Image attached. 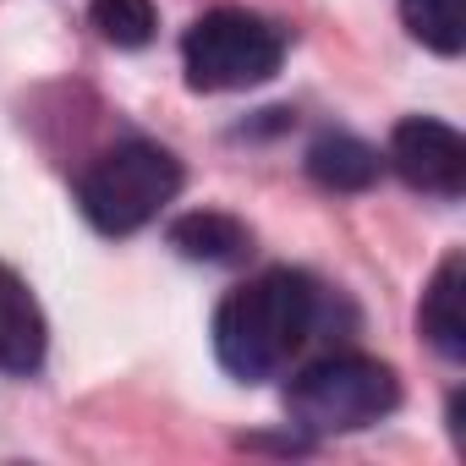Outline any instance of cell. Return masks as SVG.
Wrapping results in <instances>:
<instances>
[{
    "instance_id": "obj_1",
    "label": "cell",
    "mask_w": 466,
    "mask_h": 466,
    "mask_svg": "<svg viewBox=\"0 0 466 466\" xmlns=\"http://www.w3.org/2000/svg\"><path fill=\"white\" fill-rule=\"evenodd\" d=\"M319 286L308 275L291 269H269L248 286H237L219 313H214V357L230 379L242 384H264L275 379L302 340L319 329Z\"/></svg>"
},
{
    "instance_id": "obj_2",
    "label": "cell",
    "mask_w": 466,
    "mask_h": 466,
    "mask_svg": "<svg viewBox=\"0 0 466 466\" xmlns=\"http://www.w3.org/2000/svg\"><path fill=\"white\" fill-rule=\"evenodd\" d=\"M187 170L170 148L148 143V137H132V143H116L110 154H99L83 181H77V203H83V219L105 237H132L143 230L176 192H181Z\"/></svg>"
},
{
    "instance_id": "obj_3",
    "label": "cell",
    "mask_w": 466,
    "mask_h": 466,
    "mask_svg": "<svg viewBox=\"0 0 466 466\" xmlns=\"http://www.w3.org/2000/svg\"><path fill=\"white\" fill-rule=\"evenodd\" d=\"M280 61H286V28L258 12H242V6L203 12L181 39L187 88H198V94L258 88L280 72Z\"/></svg>"
},
{
    "instance_id": "obj_4",
    "label": "cell",
    "mask_w": 466,
    "mask_h": 466,
    "mask_svg": "<svg viewBox=\"0 0 466 466\" xmlns=\"http://www.w3.org/2000/svg\"><path fill=\"white\" fill-rule=\"evenodd\" d=\"M286 406H291V422L308 433H357L400 406V379L379 357L335 351V357L308 362L291 379Z\"/></svg>"
},
{
    "instance_id": "obj_5",
    "label": "cell",
    "mask_w": 466,
    "mask_h": 466,
    "mask_svg": "<svg viewBox=\"0 0 466 466\" xmlns=\"http://www.w3.org/2000/svg\"><path fill=\"white\" fill-rule=\"evenodd\" d=\"M395 176L417 192H433V198H461L466 187V137L450 127V121H433V116H406L395 121L390 132V154Z\"/></svg>"
},
{
    "instance_id": "obj_6",
    "label": "cell",
    "mask_w": 466,
    "mask_h": 466,
    "mask_svg": "<svg viewBox=\"0 0 466 466\" xmlns=\"http://www.w3.org/2000/svg\"><path fill=\"white\" fill-rule=\"evenodd\" d=\"M417 324L428 335V346L450 362L466 357V253H444L428 291H422V308H417Z\"/></svg>"
},
{
    "instance_id": "obj_7",
    "label": "cell",
    "mask_w": 466,
    "mask_h": 466,
    "mask_svg": "<svg viewBox=\"0 0 466 466\" xmlns=\"http://www.w3.org/2000/svg\"><path fill=\"white\" fill-rule=\"evenodd\" d=\"M45 313L17 269L0 264V368L6 373H34L45 362Z\"/></svg>"
},
{
    "instance_id": "obj_8",
    "label": "cell",
    "mask_w": 466,
    "mask_h": 466,
    "mask_svg": "<svg viewBox=\"0 0 466 466\" xmlns=\"http://www.w3.org/2000/svg\"><path fill=\"white\" fill-rule=\"evenodd\" d=\"M170 248L192 264H242L253 253V230L237 214L198 208V214H181L170 225Z\"/></svg>"
},
{
    "instance_id": "obj_9",
    "label": "cell",
    "mask_w": 466,
    "mask_h": 466,
    "mask_svg": "<svg viewBox=\"0 0 466 466\" xmlns=\"http://www.w3.org/2000/svg\"><path fill=\"white\" fill-rule=\"evenodd\" d=\"M302 165H308V176H313L319 187H329V192H368V187L379 181V170H384L379 148L362 143V137H351V132H324V137H313L308 154H302Z\"/></svg>"
},
{
    "instance_id": "obj_10",
    "label": "cell",
    "mask_w": 466,
    "mask_h": 466,
    "mask_svg": "<svg viewBox=\"0 0 466 466\" xmlns=\"http://www.w3.org/2000/svg\"><path fill=\"white\" fill-rule=\"evenodd\" d=\"M400 23L433 56L466 50V0H400Z\"/></svg>"
},
{
    "instance_id": "obj_11",
    "label": "cell",
    "mask_w": 466,
    "mask_h": 466,
    "mask_svg": "<svg viewBox=\"0 0 466 466\" xmlns=\"http://www.w3.org/2000/svg\"><path fill=\"white\" fill-rule=\"evenodd\" d=\"M88 23L99 28L105 45L116 50H143L159 28V12H154V0H94L88 6Z\"/></svg>"
}]
</instances>
